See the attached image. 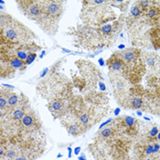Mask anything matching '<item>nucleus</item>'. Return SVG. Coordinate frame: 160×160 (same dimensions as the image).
Listing matches in <instances>:
<instances>
[{"mask_svg":"<svg viewBox=\"0 0 160 160\" xmlns=\"http://www.w3.org/2000/svg\"><path fill=\"white\" fill-rule=\"evenodd\" d=\"M42 124L37 113L31 108L27 112L23 119L19 123V132L16 135L33 134L41 131ZM15 135V136H16Z\"/></svg>","mask_w":160,"mask_h":160,"instance_id":"20e7f679","label":"nucleus"},{"mask_svg":"<svg viewBox=\"0 0 160 160\" xmlns=\"http://www.w3.org/2000/svg\"><path fill=\"white\" fill-rule=\"evenodd\" d=\"M158 133H159V129L156 126H154L149 132V136L152 137V138H155L158 134Z\"/></svg>","mask_w":160,"mask_h":160,"instance_id":"4468645a","label":"nucleus"},{"mask_svg":"<svg viewBox=\"0 0 160 160\" xmlns=\"http://www.w3.org/2000/svg\"><path fill=\"white\" fill-rule=\"evenodd\" d=\"M141 13H142L141 8L139 7V5L136 2V5L133 6V8L131 9V14L133 17H138V16H140Z\"/></svg>","mask_w":160,"mask_h":160,"instance_id":"f8f14e48","label":"nucleus"},{"mask_svg":"<svg viewBox=\"0 0 160 160\" xmlns=\"http://www.w3.org/2000/svg\"><path fill=\"white\" fill-rule=\"evenodd\" d=\"M81 19L83 22L91 25H101L111 19L106 15L107 1H83Z\"/></svg>","mask_w":160,"mask_h":160,"instance_id":"7ed1b4c3","label":"nucleus"},{"mask_svg":"<svg viewBox=\"0 0 160 160\" xmlns=\"http://www.w3.org/2000/svg\"><path fill=\"white\" fill-rule=\"evenodd\" d=\"M71 104L72 103L70 102L68 98H55L49 100L47 106L54 118L57 119L63 118L67 114L71 106Z\"/></svg>","mask_w":160,"mask_h":160,"instance_id":"423d86ee","label":"nucleus"},{"mask_svg":"<svg viewBox=\"0 0 160 160\" xmlns=\"http://www.w3.org/2000/svg\"><path fill=\"white\" fill-rule=\"evenodd\" d=\"M64 126L66 127L68 133L71 134L72 136H78L86 132V129L77 122H70V123H65L63 124Z\"/></svg>","mask_w":160,"mask_h":160,"instance_id":"1a4fd4ad","label":"nucleus"},{"mask_svg":"<svg viewBox=\"0 0 160 160\" xmlns=\"http://www.w3.org/2000/svg\"><path fill=\"white\" fill-rule=\"evenodd\" d=\"M65 1L49 0L43 1L42 12L37 25L49 36H55L59 29V23L63 16Z\"/></svg>","mask_w":160,"mask_h":160,"instance_id":"f03ea898","label":"nucleus"},{"mask_svg":"<svg viewBox=\"0 0 160 160\" xmlns=\"http://www.w3.org/2000/svg\"><path fill=\"white\" fill-rule=\"evenodd\" d=\"M0 34L1 45L30 43L37 38V35L29 28L3 12L0 16Z\"/></svg>","mask_w":160,"mask_h":160,"instance_id":"f257e3e1","label":"nucleus"},{"mask_svg":"<svg viewBox=\"0 0 160 160\" xmlns=\"http://www.w3.org/2000/svg\"><path fill=\"white\" fill-rule=\"evenodd\" d=\"M143 106V101L139 97H133L129 102V107L134 109H140Z\"/></svg>","mask_w":160,"mask_h":160,"instance_id":"9b49d317","label":"nucleus"},{"mask_svg":"<svg viewBox=\"0 0 160 160\" xmlns=\"http://www.w3.org/2000/svg\"><path fill=\"white\" fill-rule=\"evenodd\" d=\"M115 54L125 64H127V63L134 62L138 58L139 51H137V49H123L121 51H118Z\"/></svg>","mask_w":160,"mask_h":160,"instance_id":"6e6552de","label":"nucleus"},{"mask_svg":"<svg viewBox=\"0 0 160 160\" xmlns=\"http://www.w3.org/2000/svg\"><path fill=\"white\" fill-rule=\"evenodd\" d=\"M111 82H112L113 87L115 91V94H117L118 95H120V94H122L125 90L124 81L122 78H120L118 75H115L114 77L111 76Z\"/></svg>","mask_w":160,"mask_h":160,"instance_id":"9d476101","label":"nucleus"},{"mask_svg":"<svg viewBox=\"0 0 160 160\" xmlns=\"http://www.w3.org/2000/svg\"><path fill=\"white\" fill-rule=\"evenodd\" d=\"M156 138H157V140H158V141H160V131H159V133H158V134H157Z\"/></svg>","mask_w":160,"mask_h":160,"instance_id":"dca6fc26","label":"nucleus"},{"mask_svg":"<svg viewBox=\"0 0 160 160\" xmlns=\"http://www.w3.org/2000/svg\"><path fill=\"white\" fill-rule=\"evenodd\" d=\"M42 3L43 1L39 0H27V1H17L20 11L29 19L37 23L39 19L42 12Z\"/></svg>","mask_w":160,"mask_h":160,"instance_id":"39448f33","label":"nucleus"},{"mask_svg":"<svg viewBox=\"0 0 160 160\" xmlns=\"http://www.w3.org/2000/svg\"><path fill=\"white\" fill-rule=\"evenodd\" d=\"M108 68L112 72H124L126 68V64L114 53L108 60H107Z\"/></svg>","mask_w":160,"mask_h":160,"instance_id":"0eeeda50","label":"nucleus"},{"mask_svg":"<svg viewBox=\"0 0 160 160\" xmlns=\"http://www.w3.org/2000/svg\"><path fill=\"white\" fill-rule=\"evenodd\" d=\"M158 14H159V11L156 9H155V8H151L147 11V17L149 19H155V18H156L158 16Z\"/></svg>","mask_w":160,"mask_h":160,"instance_id":"ddd939ff","label":"nucleus"},{"mask_svg":"<svg viewBox=\"0 0 160 160\" xmlns=\"http://www.w3.org/2000/svg\"><path fill=\"white\" fill-rule=\"evenodd\" d=\"M37 57V53H31L29 56V58H28V60H26V64L27 65H29L34 60H35V58Z\"/></svg>","mask_w":160,"mask_h":160,"instance_id":"2eb2a0df","label":"nucleus"},{"mask_svg":"<svg viewBox=\"0 0 160 160\" xmlns=\"http://www.w3.org/2000/svg\"><path fill=\"white\" fill-rule=\"evenodd\" d=\"M79 150H80V147H77V148L75 149V154H78Z\"/></svg>","mask_w":160,"mask_h":160,"instance_id":"f3484780","label":"nucleus"}]
</instances>
